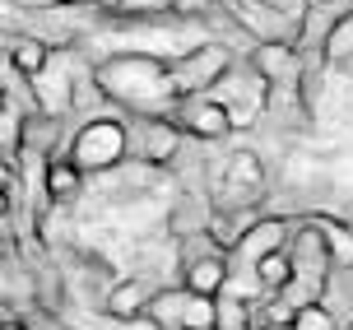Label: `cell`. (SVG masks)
Instances as JSON below:
<instances>
[{
  "label": "cell",
  "mask_w": 353,
  "mask_h": 330,
  "mask_svg": "<svg viewBox=\"0 0 353 330\" xmlns=\"http://www.w3.org/2000/svg\"><path fill=\"white\" fill-rule=\"evenodd\" d=\"M214 5H219V10H232V5H237V0H214Z\"/></svg>",
  "instance_id": "27"
},
{
  "label": "cell",
  "mask_w": 353,
  "mask_h": 330,
  "mask_svg": "<svg viewBox=\"0 0 353 330\" xmlns=\"http://www.w3.org/2000/svg\"><path fill=\"white\" fill-rule=\"evenodd\" d=\"M312 224H316V233L325 237V246H330V256H335L339 270H353V224L349 219H339V214H307Z\"/></svg>",
  "instance_id": "18"
},
{
  "label": "cell",
  "mask_w": 353,
  "mask_h": 330,
  "mask_svg": "<svg viewBox=\"0 0 353 330\" xmlns=\"http://www.w3.org/2000/svg\"><path fill=\"white\" fill-rule=\"evenodd\" d=\"M5 61L14 70H23V75H42L47 70V61H52V42L37 33H10V42H5Z\"/></svg>",
  "instance_id": "16"
},
{
  "label": "cell",
  "mask_w": 353,
  "mask_h": 330,
  "mask_svg": "<svg viewBox=\"0 0 353 330\" xmlns=\"http://www.w3.org/2000/svg\"><path fill=\"white\" fill-rule=\"evenodd\" d=\"M232 19H237V28L251 37V42H293L298 47V14H288L279 0H237L228 10Z\"/></svg>",
  "instance_id": "8"
},
{
  "label": "cell",
  "mask_w": 353,
  "mask_h": 330,
  "mask_svg": "<svg viewBox=\"0 0 353 330\" xmlns=\"http://www.w3.org/2000/svg\"><path fill=\"white\" fill-rule=\"evenodd\" d=\"M293 330H339V321L325 312V302H307L293 312Z\"/></svg>",
  "instance_id": "24"
},
{
  "label": "cell",
  "mask_w": 353,
  "mask_h": 330,
  "mask_svg": "<svg viewBox=\"0 0 353 330\" xmlns=\"http://www.w3.org/2000/svg\"><path fill=\"white\" fill-rule=\"evenodd\" d=\"M93 79L107 107H121L125 117H172L181 103L172 88V61L154 52H112L93 66Z\"/></svg>",
  "instance_id": "1"
},
{
  "label": "cell",
  "mask_w": 353,
  "mask_h": 330,
  "mask_svg": "<svg viewBox=\"0 0 353 330\" xmlns=\"http://www.w3.org/2000/svg\"><path fill=\"white\" fill-rule=\"evenodd\" d=\"M251 275H256V284H261V293L274 298V293L283 289V284L293 279V261H288V246H283V251H270V256H265V261L256 265Z\"/></svg>",
  "instance_id": "21"
},
{
  "label": "cell",
  "mask_w": 353,
  "mask_h": 330,
  "mask_svg": "<svg viewBox=\"0 0 353 330\" xmlns=\"http://www.w3.org/2000/svg\"><path fill=\"white\" fill-rule=\"evenodd\" d=\"M23 130H28V112H23L19 103H10V98H5V107H0V149H5V163H19Z\"/></svg>",
  "instance_id": "20"
},
{
  "label": "cell",
  "mask_w": 353,
  "mask_h": 330,
  "mask_svg": "<svg viewBox=\"0 0 353 330\" xmlns=\"http://www.w3.org/2000/svg\"><path fill=\"white\" fill-rule=\"evenodd\" d=\"M172 117H176V126H181V130H186L191 139H200V144H219V139L237 135V130H232L228 107L219 103L214 93H195V98H181Z\"/></svg>",
  "instance_id": "10"
},
{
  "label": "cell",
  "mask_w": 353,
  "mask_h": 330,
  "mask_svg": "<svg viewBox=\"0 0 353 330\" xmlns=\"http://www.w3.org/2000/svg\"><path fill=\"white\" fill-rule=\"evenodd\" d=\"M84 168L74 163L70 154H52L42 163V191H47V205H74L79 191H84Z\"/></svg>",
  "instance_id": "13"
},
{
  "label": "cell",
  "mask_w": 353,
  "mask_h": 330,
  "mask_svg": "<svg viewBox=\"0 0 353 330\" xmlns=\"http://www.w3.org/2000/svg\"><path fill=\"white\" fill-rule=\"evenodd\" d=\"M210 219H214L210 191H186L172 205V214H168V228H172L176 242H181V237H191V233H210Z\"/></svg>",
  "instance_id": "15"
},
{
  "label": "cell",
  "mask_w": 353,
  "mask_h": 330,
  "mask_svg": "<svg viewBox=\"0 0 353 330\" xmlns=\"http://www.w3.org/2000/svg\"><path fill=\"white\" fill-rule=\"evenodd\" d=\"M349 330H353V326H349Z\"/></svg>",
  "instance_id": "30"
},
{
  "label": "cell",
  "mask_w": 353,
  "mask_h": 330,
  "mask_svg": "<svg viewBox=\"0 0 353 330\" xmlns=\"http://www.w3.org/2000/svg\"><path fill=\"white\" fill-rule=\"evenodd\" d=\"M251 66L265 75V84H270V93L274 98H293L298 103V84H302V52L293 47V42H251ZM270 98V103H274Z\"/></svg>",
  "instance_id": "9"
},
{
  "label": "cell",
  "mask_w": 353,
  "mask_h": 330,
  "mask_svg": "<svg viewBox=\"0 0 353 330\" xmlns=\"http://www.w3.org/2000/svg\"><path fill=\"white\" fill-rule=\"evenodd\" d=\"M0 330H33V326H28L23 316H5V326H0Z\"/></svg>",
  "instance_id": "25"
},
{
  "label": "cell",
  "mask_w": 353,
  "mask_h": 330,
  "mask_svg": "<svg viewBox=\"0 0 353 330\" xmlns=\"http://www.w3.org/2000/svg\"><path fill=\"white\" fill-rule=\"evenodd\" d=\"M265 191H270L265 186V163L251 149H232L223 158L219 177H214L210 200H214V209H261Z\"/></svg>",
  "instance_id": "5"
},
{
  "label": "cell",
  "mask_w": 353,
  "mask_h": 330,
  "mask_svg": "<svg viewBox=\"0 0 353 330\" xmlns=\"http://www.w3.org/2000/svg\"><path fill=\"white\" fill-rule=\"evenodd\" d=\"M214 330H256L251 302L247 298H232V293H219V326Z\"/></svg>",
  "instance_id": "23"
},
{
  "label": "cell",
  "mask_w": 353,
  "mask_h": 330,
  "mask_svg": "<svg viewBox=\"0 0 353 330\" xmlns=\"http://www.w3.org/2000/svg\"><path fill=\"white\" fill-rule=\"evenodd\" d=\"M219 103L228 107V117H232V130H251V126L261 122V112L270 107V84H265V75L256 66H251V56H242L237 66L219 79V84L210 88Z\"/></svg>",
  "instance_id": "6"
},
{
  "label": "cell",
  "mask_w": 353,
  "mask_h": 330,
  "mask_svg": "<svg viewBox=\"0 0 353 330\" xmlns=\"http://www.w3.org/2000/svg\"><path fill=\"white\" fill-rule=\"evenodd\" d=\"M125 135H130V158L144 168H176L181 149L191 144V135L176 126V117H125Z\"/></svg>",
  "instance_id": "7"
},
{
  "label": "cell",
  "mask_w": 353,
  "mask_h": 330,
  "mask_svg": "<svg viewBox=\"0 0 353 330\" xmlns=\"http://www.w3.org/2000/svg\"><path fill=\"white\" fill-rule=\"evenodd\" d=\"M65 154L84 168V173L103 177V173H117L125 158H130V135H125V122H117V117H93V122H84L79 130H74L70 149Z\"/></svg>",
  "instance_id": "3"
},
{
  "label": "cell",
  "mask_w": 353,
  "mask_h": 330,
  "mask_svg": "<svg viewBox=\"0 0 353 330\" xmlns=\"http://www.w3.org/2000/svg\"><path fill=\"white\" fill-rule=\"evenodd\" d=\"M121 5H125V0H107V10H121Z\"/></svg>",
  "instance_id": "28"
},
{
  "label": "cell",
  "mask_w": 353,
  "mask_h": 330,
  "mask_svg": "<svg viewBox=\"0 0 353 330\" xmlns=\"http://www.w3.org/2000/svg\"><path fill=\"white\" fill-rule=\"evenodd\" d=\"M33 88H37V103H42V112H52V117H61L65 122V112H74V88H79V75H65L61 70V61H47V70L42 75H33Z\"/></svg>",
  "instance_id": "14"
},
{
  "label": "cell",
  "mask_w": 353,
  "mask_h": 330,
  "mask_svg": "<svg viewBox=\"0 0 353 330\" xmlns=\"http://www.w3.org/2000/svg\"><path fill=\"white\" fill-rule=\"evenodd\" d=\"M321 5H349V0H321Z\"/></svg>",
  "instance_id": "29"
},
{
  "label": "cell",
  "mask_w": 353,
  "mask_h": 330,
  "mask_svg": "<svg viewBox=\"0 0 353 330\" xmlns=\"http://www.w3.org/2000/svg\"><path fill=\"white\" fill-rule=\"evenodd\" d=\"M288 261H293V279H288L274 298H283L293 312H298V307H307V302H321V298H325V289H330L335 256H330V246H325V237L316 233V224H312V219H298L293 237H288Z\"/></svg>",
  "instance_id": "2"
},
{
  "label": "cell",
  "mask_w": 353,
  "mask_h": 330,
  "mask_svg": "<svg viewBox=\"0 0 353 330\" xmlns=\"http://www.w3.org/2000/svg\"><path fill=\"white\" fill-rule=\"evenodd\" d=\"M186 302H191V289H186V284H168V289H154L144 316L159 321L163 330H181V321H186Z\"/></svg>",
  "instance_id": "19"
},
{
  "label": "cell",
  "mask_w": 353,
  "mask_h": 330,
  "mask_svg": "<svg viewBox=\"0 0 353 330\" xmlns=\"http://www.w3.org/2000/svg\"><path fill=\"white\" fill-rule=\"evenodd\" d=\"M256 330H293V321H261Z\"/></svg>",
  "instance_id": "26"
},
{
  "label": "cell",
  "mask_w": 353,
  "mask_h": 330,
  "mask_svg": "<svg viewBox=\"0 0 353 330\" xmlns=\"http://www.w3.org/2000/svg\"><path fill=\"white\" fill-rule=\"evenodd\" d=\"M228 279H232V261H228L223 246H214V251H205V256H195V261L181 265V284H186L191 293L219 298L223 289H228Z\"/></svg>",
  "instance_id": "12"
},
{
  "label": "cell",
  "mask_w": 353,
  "mask_h": 330,
  "mask_svg": "<svg viewBox=\"0 0 353 330\" xmlns=\"http://www.w3.org/2000/svg\"><path fill=\"white\" fill-rule=\"evenodd\" d=\"M293 228H298V219H279V214H261L256 224L242 233V242L228 251L232 265H247V270H256V265L270 256V251H283L288 246V237H293Z\"/></svg>",
  "instance_id": "11"
},
{
  "label": "cell",
  "mask_w": 353,
  "mask_h": 330,
  "mask_svg": "<svg viewBox=\"0 0 353 330\" xmlns=\"http://www.w3.org/2000/svg\"><path fill=\"white\" fill-rule=\"evenodd\" d=\"M325 61L330 66H349L353 61V5L339 14V23L330 28V42H325Z\"/></svg>",
  "instance_id": "22"
},
{
  "label": "cell",
  "mask_w": 353,
  "mask_h": 330,
  "mask_svg": "<svg viewBox=\"0 0 353 330\" xmlns=\"http://www.w3.org/2000/svg\"><path fill=\"white\" fill-rule=\"evenodd\" d=\"M149 298H154V289H149L144 279H117V284L103 293V312H112V316H144L149 312Z\"/></svg>",
  "instance_id": "17"
},
{
  "label": "cell",
  "mask_w": 353,
  "mask_h": 330,
  "mask_svg": "<svg viewBox=\"0 0 353 330\" xmlns=\"http://www.w3.org/2000/svg\"><path fill=\"white\" fill-rule=\"evenodd\" d=\"M242 56L232 47L228 37H210V42H200L191 52L172 56V88L176 98H195V93H210L232 66H237Z\"/></svg>",
  "instance_id": "4"
}]
</instances>
